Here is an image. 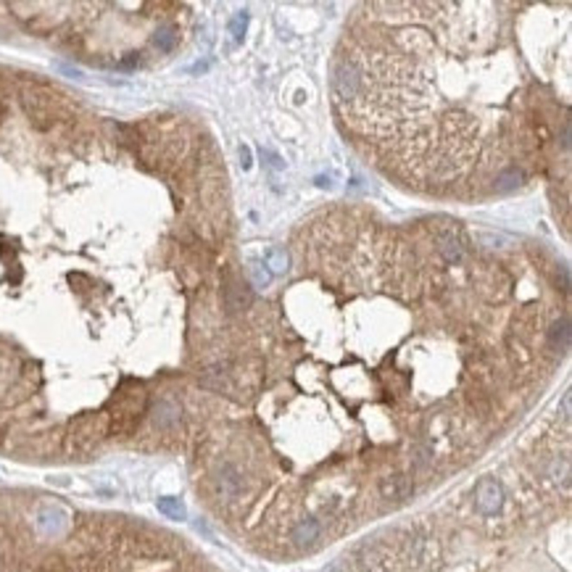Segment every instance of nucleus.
I'll return each instance as SVG.
<instances>
[{"label": "nucleus", "mask_w": 572, "mask_h": 572, "mask_svg": "<svg viewBox=\"0 0 572 572\" xmlns=\"http://www.w3.org/2000/svg\"><path fill=\"white\" fill-rule=\"evenodd\" d=\"M441 251L449 261H459V259H462L464 248H462V243L456 241V238H451V235H443V238H441Z\"/></svg>", "instance_id": "nucleus-14"}, {"label": "nucleus", "mask_w": 572, "mask_h": 572, "mask_svg": "<svg viewBox=\"0 0 572 572\" xmlns=\"http://www.w3.org/2000/svg\"><path fill=\"white\" fill-rule=\"evenodd\" d=\"M106 420L101 417H82L71 425V435H69V446L74 451H90L95 443L106 435Z\"/></svg>", "instance_id": "nucleus-2"}, {"label": "nucleus", "mask_w": 572, "mask_h": 572, "mask_svg": "<svg viewBox=\"0 0 572 572\" xmlns=\"http://www.w3.org/2000/svg\"><path fill=\"white\" fill-rule=\"evenodd\" d=\"M359 90H362V74H359V69L353 63L346 61L338 69V77H335V92L343 101H353L359 95Z\"/></svg>", "instance_id": "nucleus-4"}, {"label": "nucleus", "mask_w": 572, "mask_h": 572, "mask_svg": "<svg viewBox=\"0 0 572 572\" xmlns=\"http://www.w3.org/2000/svg\"><path fill=\"white\" fill-rule=\"evenodd\" d=\"M501 501H504V491L496 480H482L480 485L475 488V506H477L482 514H496L501 509Z\"/></svg>", "instance_id": "nucleus-3"}, {"label": "nucleus", "mask_w": 572, "mask_h": 572, "mask_svg": "<svg viewBox=\"0 0 572 572\" xmlns=\"http://www.w3.org/2000/svg\"><path fill=\"white\" fill-rule=\"evenodd\" d=\"M251 272H253V280H256V285H267V274H261V269H259V264H253L251 267Z\"/></svg>", "instance_id": "nucleus-17"}, {"label": "nucleus", "mask_w": 572, "mask_h": 572, "mask_svg": "<svg viewBox=\"0 0 572 572\" xmlns=\"http://www.w3.org/2000/svg\"><path fill=\"white\" fill-rule=\"evenodd\" d=\"M267 159H269V164H272V166H274V169H282V161L277 159V156H274V153H269V151H267Z\"/></svg>", "instance_id": "nucleus-19"}, {"label": "nucleus", "mask_w": 572, "mask_h": 572, "mask_svg": "<svg viewBox=\"0 0 572 572\" xmlns=\"http://www.w3.org/2000/svg\"><path fill=\"white\" fill-rule=\"evenodd\" d=\"M245 21H248L245 11H241V13L235 16V21H232V37H235V40H241V37H243V32H245Z\"/></svg>", "instance_id": "nucleus-16"}, {"label": "nucleus", "mask_w": 572, "mask_h": 572, "mask_svg": "<svg viewBox=\"0 0 572 572\" xmlns=\"http://www.w3.org/2000/svg\"><path fill=\"white\" fill-rule=\"evenodd\" d=\"M264 261H267V267H269L272 274H285V272H288V253L280 251V248H272V251H267Z\"/></svg>", "instance_id": "nucleus-12"}, {"label": "nucleus", "mask_w": 572, "mask_h": 572, "mask_svg": "<svg viewBox=\"0 0 572 572\" xmlns=\"http://www.w3.org/2000/svg\"><path fill=\"white\" fill-rule=\"evenodd\" d=\"M248 303H251V293L245 291V285L230 282V288H227V306H230V312H241Z\"/></svg>", "instance_id": "nucleus-9"}, {"label": "nucleus", "mask_w": 572, "mask_h": 572, "mask_svg": "<svg viewBox=\"0 0 572 572\" xmlns=\"http://www.w3.org/2000/svg\"><path fill=\"white\" fill-rule=\"evenodd\" d=\"M40 525L45 530H59L61 525H66V517L56 506H42L40 509Z\"/></svg>", "instance_id": "nucleus-10"}, {"label": "nucleus", "mask_w": 572, "mask_h": 572, "mask_svg": "<svg viewBox=\"0 0 572 572\" xmlns=\"http://www.w3.org/2000/svg\"><path fill=\"white\" fill-rule=\"evenodd\" d=\"M159 512L171 517V520H185V506H182L180 499H169V496L159 499Z\"/></svg>", "instance_id": "nucleus-13"}, {"label": "nucleus", "mask_w": 572, "mask_h": 572, "mask_svg": "<svg viewBox=\"0 0 572 572\" xmlns=\"http://www.w3.org/2000/svg\"><path fill=\"white\" fill-rule=\"evenodd\" d=\"M153 425L161 427V430H169L180 422V403L171 401V398H161L156 406H153Z\"/></svg>", "instance_id": "nucleus-7"}, {"label": "nucleus", "mask_w": 572, "mask_h": 572, "mask_svg": "<svg viewBox=\"0 0 572 572\" xmlns=\"http://www.w3.org/2000/svg\"><path fill=\"white\" fill-rule=\"evenodd\" d=\"M241 164H243V169H248V166H251V151H248L245 145H241Z\"/></svg>", "instance_id": "nucleus-18"}, {"label": "nucleus", "mask_w": 572, "mask_h": 572, "mask_svg": "<svg viewBox=\"0 0 572 572\" xmlns=\"http://www.w3.org/2000/svg\"><path fill=\"white\" fill-rule=\"evenodd\" d=\"M241 491H243V475L232 464H224L217 472V493H219L221 499H235Z\"/></svg>", "instance_id": "nucleus-6"}, {"label": "nucleus", "mask_w": 572, "mask_h": 572, "mask_svg": "<svg viewBox=\"0 0 572 572\" xmlns=\"http://www.w3.org/2000/svg\"><path fill=\"white\" fill-rule=\"evenodd\" d=\"M327 572H348V570H346V564L338 562V564H332V567H330V570H327Z\"/></svg>", "instance_id": "nucleus-20"}, {"label": "nucleus", "mask_w": 572, "mask_h": 572, "mask_svg": "<svg viewBox=\"0 0 572 572\" xmlns=\"http://www.w3.org/2000/svg\"><path fill=\"white\" fill-rule=\"evenodd\" d=\"M412 493H414V482L412 477H406V475H388V477L380 482V496L391 504L406 501Z\"/></svg>", "instance_id": "nucleus-5"}, {"label": "nucleus", "mask_w": 572, "mask_h": 572, "mask_svg": "<svg viewBox=\"0 0 572 572\" xmlns=\"http://www.w3.org/2000/svg\"><path fill=\"white\" fill-rule=\"evenodd\" d=\"M153 42H156V48H161V51H171V45H174V30H171V27L159 30L156 37H153Z\"/></svg>", "instance_id": "nucleus-15"}, {"label": "nucleus", "mask_w": 572, "mask_h": 572, "mask_svg": "<svg viewBox=\"0 0 572 572\" xmlns=\"http://www.w3.org/2000/svg\"><path fill=\"white\" fill-rule=\"evenodd\" d=\"M549 335H552V343L559 351H567V346H570V324H567V320L554 322Z\"/></svg>", "instance_id": "nucleus-11"}, {"label": "nucleus", "mask_w": 572, "mask_h": 572, "mask_svg": "<svg viewBox=\"0 0 572 572\" xmlns=\"http://www.w3.org/2000/svg\"><path fill=\"white\" fill-rule=\"evenodd\" d=\"M320 535H322V525H320V520H312V517L301 520L291 533V538L296 546H312Z\"/></svg>", "instance_id": "nucleus-8"}, {"label": "nucleus", "mask_w": 572, "mask_h": 572, "mask_svg": "<svg viewBox=\"0 0 572 572\" xmlns=\"http://www.w3.org/2000/svg\"><path fill=\"white\" fill-rule=\"evenodd\" d=\"M401 554L391 543H367L359 552V564L364 572H398Z\"/></svg>", "instance_id": "nucleus-1"}]
</instances>
